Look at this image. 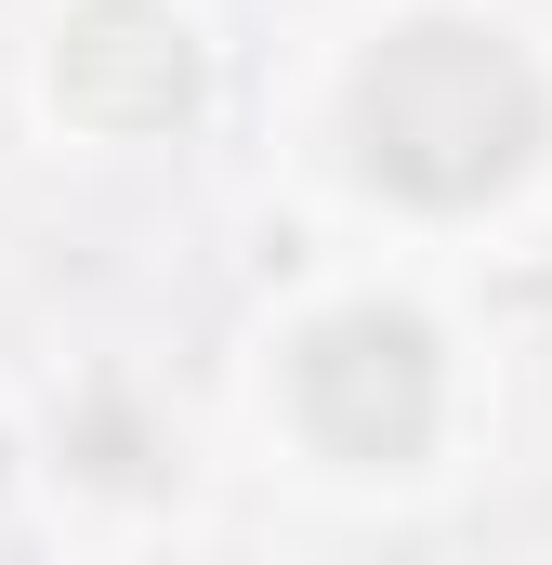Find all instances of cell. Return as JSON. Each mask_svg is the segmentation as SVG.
<instances>
[{
	"instance_id": "1",
	"label": "cell",
	"mask_w": 552,
	"mask_h": 565,
	"mask_svg": "<svg viewBox=\"0 0 552 565\" xmlns=\"http://www.w3.org/2000/svg\"><path fill=\"white\" fill-rule=\"evenodd\" d=\"M527 145V79L474 40V26H421L369 66V158L421 198H474L500 184Z\"/></svg>"
}]
</instances>
